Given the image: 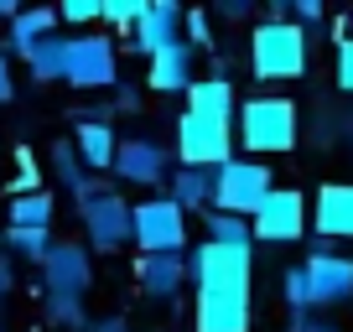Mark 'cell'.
Segmentation results:
<instances>
[{"instance_id":"obj_1","label":"cell","mask_w":353,"mask_h":332,"mask_svg":"<svg viewBox=\"0 0 353 332\" xmlns=\"http://www.w3.org/2000/svg\"><path fill=\"white\" fill-rule=\"evenodd\" d=\"M301 141V114L286 94H254L239 104V145L260 161V156H286Z\"/></svg>"},{"instance_id":"obj_2","label":"cell","mask_w":353,"mask_h":332,"mask_svg":"<svg viewBox=\"0 0 353 332\" xmlns=\"http://www.w3.org/2000/svg\"><path fill=\"white\" fill-rule=\"evenodd\" d=\"M250 73L265 83H286L307 73V32L296 21H260L250 37Z\"/></svg>"},{"instance_id":"obj_3","label":"cell","mask_w":353,"mask_h":332,"mask_svg":"<svg viewBox=\"0 0 353 332\" xmlns=\"http://www.w3.org/2000/svg\"><path fill=\"white\" fill-rule=\"evenodd\" d=\"M276 192L270 182V166L254 161V156H234L213 172V213H234V218H254L260 203Z\"/></svg>"},{"instance_id":"obj_4","label":"cell","mask_w":353,"mask_h":332,"mask_svg":"<svg viewBox=\"0 0 353 332\" xmlns=\"http://www.w3.org/2000/svg\"><path fill=\"white\" fill-rule=\"evenodd\" d=\"M63 83H73L78 94H99V89H120V52L114 37L104 32H78L68 47V73Z\"/></svg>"},{"instance_id":"obj_5","label":"cell","mask_w":353,"mask_h":332,"mask_svg":"<svg viewBox=\"0 0 353 332\" xmlns=\"http://www.w3.org/2000/svg\"><path fill=\"white\" fill-rule=\"evenodd\" d=\"M188 280L198 291H250L254 286V249H229V244H208L188 255Z\"/></svg>"},{"instance_id":"obj_6","label":"cell","mask_w":353,"mask_h":332,"mask_svg":"<svg viewBox=\"0 0 353 332\" xmlns=\"http://www.w3.org/2000/svg\"><path fill=\"white\" fill-rule=\"evenodd\" d=\"M78 218H83V234L99 255H114V249L135 244V203H125L120 192H110V187L78 203Z\"/></svg>"},{"instance_id":"obj_7","label":"cell","mask_w":353,"mask_h":332,"mask_svg":"<svg viewBox=\"0 0 353 332\" xmlns=\"http://www.w3.org/2000/svg\"><path fill=\"white\" fill-rule=\"evenodd\" d=\"M176 161L182 166H203V172H219L223 161H234V125L182 110V120H176Z\"/></svg>"},{"instance_id":"obj_8","label":"cell","mask_w":353,"mask_h":332,"mask_svg":"<svg viewBox=\"0 0 353 332\" xmlns=\"http://www.w3.org/2000/svg\"><path fill=\"white\" fill-rule=\"evenodd\" d=\"M182 244H188V213L172 198L135 203V249L141 255H182Z\"/></svg>"},{"instance_id":"obj_9","label":"cell","mask_w":353,"mask_h":332,"mask_svg":"<svg viewBox=\"0 0 353 332\" xmlns=\"http://www.w3.org/2000/svg\"><path fill=\"white\" fill-rule=\"evenodd\" d=\"M307 218H312L307 198H301L296 187H276L260 203V213L250 218L254 244H296L301 234H307Z\"/></svg>"},{"instance_id":"obj_10","label":"cell","mask_w":353,"mask_h":332,"mask_svg":"<svg viewBox=\"0 0 353 332\" xmlns=\"http://www.w3.org/2000/svg\"><path fill=\"white\" fill-rule=\"evenodd\" d=\"M94 286V255L78 239H57L52 255L42 260V296H88Z\"/></svg>"},{"instance_id":"obj_11","label":"cell","mask_w":353,"mask_h":332,"mask_svg":"<svg viewBox=\"0 0 353 332\" xmlns=\"http://www.w3.org/2000/svg\"><path fill=\"white\" fill-rule=\"evenodd\" d=\"M307 291H312V311L343 307L353 296V260L332 255L327 239H317V249L307 255Z\"/></svg>"},{"instance_id":"obj_12","label":"cell","mask_w":353,"mask_h":332,"mask_svg":"<svg viewBox=\"0 0 353 332\" xmlns=\"http://www.w3.org/2000/svg\"><path fill=\"white\" fill-rule=\"evenodd\" d=\"M114 177L135 182V187H161V182L172 177V156H166V145L151 141V135H130V141L114 145Z\"/></svg>"},{"instance_id":"obj_13","label":"cell","mask_w":353,"mask_h":332,"mask_svg":"<svg viewBox=\"0 0 353 332\" xmlns=\"http://www.w3.org/2000/svg\"><path fill=\"white\" fill-rule=\"evenodd\" d=\"M114 110H78L73 114V145H78V161L88 172H114Z\"/></svg>"},{"instance_id":"obj_14","label":"cell","mask_w":353,"mask_h":332,"mask_svg":"<svg viewBox=\"0 0 353 332\" xmlns=\"http://www.w3.org/2000/svg\"><path fill=\"white\" fill-rule=\"evenodd\" d=\"M182 21H188V11H182L176 0H156V6H145L141 21H135L130 47H135V52H145V57L166 52V47L182 42Z\"/></svg>"},{"instance_id":"obj_15","label":"cell","mask_w":353,"mask_h":332,"mask_svg":"<svg viewBox=\"0 0 353 332\" xmlns=\"http://www.w3.org/2000/svg\"><path fill=\"white\" fill-rule=\"evenodd\" d=\"M192 83H198V52H192L188 42L145 57V89L151 94H188Z\"/></svg>"},{"instance_id":"obj_16","label":"cell","mask_w":353,"mask_h":332,"mask_svg":"<svg viewBox=\"0 0 353 332\" xmlns=\"http://www.w3.org/2000/svg\"><path fill=\"white\" fill-rule=\"evenodd\" d=\"M312 223L317 239H353V182H322L312 198Z\"/></svg>"},{"instance_id":"obj_17","label":"cell","mask_w":353,"mask_h":332,"mask_svg":"<svg viewBox=\"0 0 353 332\" xmlns=\"http://www.w3.org/2000/svg\"><path fill=\"white\" fill-rule=\"evenodd\" d=\"M198 332H250V291H198Z\"/></svg>"},{"instance_id":"obj_18","label":"cell","mask_w":353,"mask_h":332,"mask_svg":"<svg viewBox=\"0 0 353 332\" xmlns=\"http://www.w3.org/2000/svg\"><path fill=\"white\" fill-rule=\"evenodd\" d=\"M135 276H141V291L151 301H172L176 291L188 286V255H141Z\"/></svg>"},{"instance_id":"obj_19","label":"cell","mask_w":353,"mask_h":332,"mask_svg":"<svg viewBox=\"0 0 353 332\" xmlns=\"http://www.w3.org/2000/svg\"><path fill=\"white\" fill-rule=\"evenodd\" d=\"M188 110L192 114H208V120H223V125H234V83L223 73H213V78H198L188 89Z\"/></svg>"},{"instance_id":"obj_20","label":"cell","mask_w":353,"mask_h":332,"mask_svg":"<svg viewBox=\"0 0 353 332\" xmlns=\"http://www.w3.org/2000/svg\"><path fill=\"white\" fill-rule=\"evenodd\" d=\"M172 192H166V198L176 203V208L182 213H213V172H203V166H176L172 177Z\"/></svg>"},{"instance_id":"obj_21","label":"cell","mask_w":353,"mask_h":332,"mask_svg":"<svg viewBox=\"0 0 353 332\" xmlns=\"http://www.w3.org/2000/svg\"><path fill=\"white\" fill-rule=\"evenodd\" d=\"M57 32V11H47V6H32V11H21L11 21V32H6V47L21 57H32L37 42H47V37Z\"/></svg>"},{"instance_id":"obj_22","label":"cell","mask_w":353,"mask_h":332,"mask_svg":"<svg viewBox=\"0 0 353 332\" xmlns=\"http://www.w3.org/2000/svg\"><path fill=\"white\" fill-rule=\"evenodd\" d=\"M52 172H57V182H63V187L73 192L78 203L94 198V192H104L99 182L88 177V166L78 161V145H73V141H57V145H52Z\"/></svg>"},{"instance_id":"obj_23","label":"cell","mask_w":353,"mask_h":332,"mask_svg":"<svg viewBox=\"0 0 353 332\" xmlns=\"http://www.w3.org/2000/svg\"><path fill=\"white\" fill-rule=\"evenodd\" d=\"M68 47H73V37H63V32H52L47 42L32 47L26 68H32L37 83H63V73H68Z\"/></svg>"},{"instance_id":"obj_24","label":"cell","mask_w":353,"mask_h":332,"mask_svg":"<svg viewBox=\"0 0 353 332\" xmlns=\"http://www.w3.org/2000/svg\"><path fill=\"white\" fill-rule=\"evenodd\" d=\"M52 192H26V198H11L6 208V229H52Z\"/></svg>"},{"instance_id":"obj_25","label":"cell","mask_w":353,"mask_h":332,"mask_svg":"<svg viewBox=\"0 0 353 332\" xmlns=\"http://www.w3.org/2000/svg\"><path fill=\"white\" fill-rule=\"evenodd\" d=\"M0 244H6V249H11L16 260H32V265H42L47 255H52V229H6L0 234Z\"/></svg>"},{"instance_id":"obj_26","label":"cell","mask_w":353,"mask_h":332,"mask_svg":"<svg viewBox=\"0 0 353 332\" xmlns=\"http://www.w3.org/2000/svg\"><path fill=\"white\" fill-rule=\"evenodd\" d=\"M203 223H208V244L254 249V229H250V218H234V213H203Z\"/></svg>"},{"instance_id":"obj_27","label":"cell","mask_w":353,"mask_h":332,"mask_svg":"<svg viewBox=\"0 0 353 332\" xmlns=\"http://www.w3.org/2000/svg\"><path fill=\"white\" fill-rule=\"evenodd\" d=\"M47 317H52L57 327H78V332H88V322H94L78 296H47Z\"/></svg>"},{"instance_id":"obj_28","label":"cell","mask_w":353,"mask_h":332,"mask_svg":"<svg viewBox=\"0 0 353 332\" xmlns=\"http://www.w3.org/2000/svg\"><path fill=\"white\" fill-rule=\"evenodd\" d=\"M281 296H286L291 317H296V311H312V291H307V265H291L286 276H281Z\"/></svg>"},{"instance_id":"obj_29","label":"cell","mask_w":353,"mask_h":332,"mask_svg":"<svg viewBox=\"0 0 353 332\" xmlns=\"http://www.w3.org/2000/svg\"><path fill=\"white\" fill-rule=\"evenodd\" d=\"M26 192H42V172H37V156L26 151H16V182H11V198H26Z\"/></svg>"},{"instance_id":"obj_30","label":"cell","mask_w":353,"mask_h":332,"mask_svg":"<svg viewBox=\"0 0 353 332\" xmlns=\"http://www.w3.org/2000/svg\"><path fill=\"white\" fill-rule=\"evenodd\" d=\"M182 42H188L192 52L213 47V16L208 11H188V21H182Z\"/></svg>"},{"instance_id":"obj_31","label":"cell","mask_w":353,"mask_h":332,"mask_svg":"<svg viewBox=\"0 0 353 332\" xmlns=\"http://www.w3.org/2000/svg\"><path fill=\"white\" fill-rule=\"evenodd\" d=\"M141 16H145V0H110V6H104V21H110L114 32H125V26L135 32Z\"/></svg>"},{"instance_id":"obj_32","label":"cell","mask_w":353,"mask_h":332,"mask_svg":"<svg viewBox=\"0 0 353 332\" xmlns=\"http://www.w3.org/2000/svg\"><path fill=\"white\" fill-rule=\"evenodd\" d=\"M57 21H68V26H94V21H104V6H99V0H68L63 11H57Z\"/></svg>"},{"instance_id":"obj_33","label":"cell","mask_w":353,"mask_h":332,"mask_svg":"<svg viewBox=\"0 0 353 332\" xmlns=\"http://www.w3.org/2000/svg\"><path fill=\"white\" fill-rule=\"evenodd\" d=\"M286 332H338V327H332V322L322 317V311H296Z\"/></svg>"},{"instance_id":"obj_34","label":"cell","mask_w":353,"mask_h":332,"mask_svg":"<svg viewBox=\"0 0 353 332\" xmlns=\"http://www.w3.org/2000/svg\"><path fill=\"white\" fill-rule=\"evenodd\" d=\"M322 16H327V11H322V0H291V21H296V26H317Z\"/></svg>"},{"instance_id":"obj_35","label":"cell","mask_w":353,"mask_h":332,"mask_svg":"<svg viewBox=\"0 0 353 332\" xmlns=\"http://www.w3.org/2000/svg\"><path fill=\"white\" fill-rule=\"evenodd\" d=\"M338 83L353 94V37H343V42H338Z\"/></svg>"},{"instance_id":"obj_36","label":"cell","mask_w":353,"mask_h":332,"mask_svg":"<svg viewBox=\"0 0 353 332\" xmlns=\"http://www.w3.org/2000/svg\"><path fill=\"white\" fill-rule=\"evenodd\" d=\"M11 291H16V265H11V255H0V307H6Z\"/></svg>"},{"instance_id":"obj_37","label":"cell","mask_w":353,"mask_h":332,"mask_svg":"<svg viewBox=\"0 0 353 332\" xmlns=\"http://www.w3.org/2000/svg\"><path fill=\"white\" fill-rule=\"evenodd\" d=\"M250 11H254L250 0H223V6H219V16H223V21H244Z\"/></svg>"},{"instance_id":"obj_38","label":"cell","mask_w":353,"mask_h":332,"mask_svg":"<svg viewBox=\"0 0 353 332\" xmlns=\"http://www.w3.org/2000/svg\"><path fill=\"white\" fill-rule=\"evenodd\" d=\"M114 110H125V114L141 110V94H135V89H114Z\"/></svg>"},{"instance_id":"obj_39","label":"cell","mask_w":353,"mask_h":332,"mask_svg":"<svg viewBox=\"0 0 353 332\" xmlns=\"http://www.w3.org/2000/svg\"><path fill=\"white\" fill-rule=\"evenodd\" d=\"M16 94V83H11V63H6V52H0V104Z\"/></svg>"},{"instance_id":"obj_40","label":"cell","mask_w":353,"mask_h":332,"mask_svg":"<svg viewBox=\"0 0 353 332\" xmlns=\"http://www.w3.org/2000/svg\"><path fill=\"white\" fill-rule=\"evenodd\" d=\"M88 332H125V317H94Z\"/></svg>"},{"instance_id":"obj_41","label":"cell","mask_w":353,"mask_h":332,"mask_svg":"<svg viewBox=\"0 0 353 332\" xmlns=\"http://www.w3.org/2000/svg\"><path fill=\"white\" fill-rule=\"evenodd\" d=\"M16 16H21V6H16V0H0V21H16Z\"/></svg>"},{"instance_id":"obj_42","label":"cell","mask_w":353,"mask_h":332,"mask_svg":"<svg viewBox=\"0 0 353 332\" xmlns=\"http://www.w3.org/2000/svg\"><path fill=\"white\" fill-rule=\"evenodd\" d=\"M0 332H6V327H0Z\"/></svg>"}]
</instances>
